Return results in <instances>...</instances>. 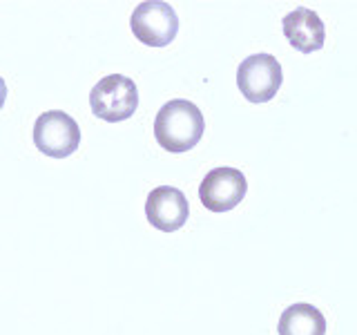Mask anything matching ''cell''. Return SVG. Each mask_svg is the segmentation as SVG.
<instances>
[{
  "label": "cell",
  "instance_id": "obj_1",
  "mask_svg": "<svg viewBox=\"0 0 357 335\" xmlns=\"http://www.w3.org/2000/svg\"><path fill=\"white\" fill-rule=\"evenodd\" d=\"M206 130V121L201 110L185 98H174L159 110L154 119V137L156 143L165 152L181 154L192 150L201 141Z\"/></svg>",
  "mask_w": 357,
  "mask_h": 335
},
{
  "label": "cell",
  "instance_id": "obj_2",
  "mask_svg": "<svg viewBox=\"0 0 357 335\" xmlns=\"http://www.w3.org/2000/svg\"><path fill=\"white\" fill-rule=\"evenodd\" d=\"M89 107L94 117L107 123H119L130 119L139 107V89L132 78L123 74H109L92 87Z\"/></svg>",
  "mask_w": 357,
  "mask_h": 335
},
{
  "label": "cell",
  "instance_id": "obj_3",
  "mask_svg": "<svg viewBox=\"0 0 357 335\" xmlns=\"http://www.w3.org/2000/svg\"><path fill=\"white\" fill-rule=\"evenodd\" d=\"M33 143L45 156L65 159L78 150L81 143V128L63 110H50L33 123Z\"/></svg>",
  "mask_w": 357,
  "mask_h": 335
},
{
  "label": "cell",
  "instance_id": "obj_4",
  "mask_svg": "<svg viewBox=\"0 0 357 335\" xmlns=\"http://www.w3.org/2000/svg\"><path fill=\"white\" fill-rule=\"evenodd\" d=\"M282 65L273 54H252L239 63L237 87L250 103H266L282 87Z\"/></svg>",
  "mask_w": 357,
  "mask_h": 335
},
{
  "label": "cell",
  "instance_id": "obj_5",
  "mask_svg": "<svg viewBox=\"0 0 357 335\" xmlns=\"http://www.w3.org/2000/svg\"><path fill=\"white\" fill-rule=\"evenodd\" d=\"M132 34L143 45L150 47H165L178 34V16L176 11L161 0H148L132 11L130 18Z\"/></svg>",
  "mask_w": 357,
  "mask_h": 335
},
{
  "label": "cell",
  "instance_id": "obj_6",
  "mask_svg": "<svg viewBox=\"0 0 357 335\" xmlns=\"http://www.w3.org/2000/svg\"><path fill=\"white\" fill-rule=\"evenodd\" d=\"M245 193L248 181L237 168H215L210 170L199 188V199L210 212H228L239 206Z\"/></svg>",
  "mask_w": 357,
  "mask_h": 335
},
{
  "label": "cell",
  "instance_id": "obj_7",
  "mask_svg": "<svg viewBox=\"0 0 357 335\" xmlns=\"http://www.w3.org/2000/svg\"><path fill=\"white\" fill-rule=\"evenodd\" d=\"M145 217L156 230L174 232L183 228L190 217V204L178 188L159 186L145 199Z\"/></svg>",
  "mask_w": 357,
  "mask_h": 335
},
{
  "label": "cell",
  "instance_id": "obj_8",
  "mask_svg": "<svg viewBox=\"0 0 357 335\" xmlns=\"http://www.w3.org/2000/svg\"><path fill=\"white\" fill-rule=\"evenodd\" d=\"M284 36L288 43L301 54H312L319 52L326 40V27H324L321 18L312 9L297 7L290 14L284 16Z\"/></svg>",
  "mask_w": 357,
  "mask_h": 335
},
{
  "label": "cell",
  "instance_id": "obj_9",
  "mask_svg": "<svg viewBox=\"0 0 357 335\" xmlns=\"http://www.w3.org/2000/svg\"><path fill=\"white\" fill-rule=\"evenodd\" d=\"M279 335H326V318L306 302L290 304L279 318Z\"/></svg>",
  "mask_w": 357,
  "mask_h": 335
},
{
  "label": "cell",
  "instance_id": "obj_10",
  "mask_svg": "<svg viewBox=\"0 0 357 335\" xmlns=\"http://www.w3.org/2000/svg\"><path fill=\"white\" fill-rule=\"evenodd\" d=\"M5 98H7V83L3 81V76H0V110L5 105Z\"/></svg>",
  "mask_w": 357,
  "mask_h": 335
}]
</instances>
